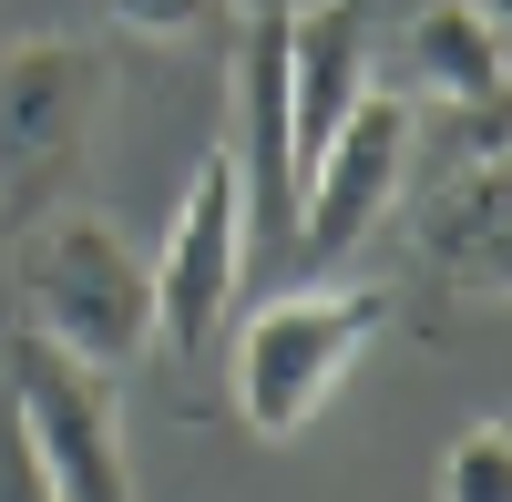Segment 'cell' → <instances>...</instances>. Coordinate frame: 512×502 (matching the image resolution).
Returning a JSON list of instances; mask_svg holds the SVG:
<instances>
[{
  "instance_id": "6da1fadb",
  "label": "cell",
  "mask_w": 512,
  "mask_h": 502,
  "mask_svg": "<svg viewBox=\"0 0 512 502\" xmlns=\"http://www.w3.org/2000/svg\"><path fill=\"white\" fill-rule=\"evenodd\" d=\"M21 328L93 369H134L154 349V287L144 257L103 216H31L21 246Z\"/></svg>"
},
{
  "instance_id": "7a4b0ae2",
  "label": "cell",
  "mask_w": 512,
  "mask_h": 502,
  "mask_svg": "<svg viewBox=\"0 0 512 502\" xmlns=\"http://www.w3.org/2000/svg\"><path fill=\"white\" fill-rule=\"evenodd\" d=\"M113 62L93 41H11L0 52V236H21L103 134Z\"/></svg>"
},
{
  "instance_id": "3957f363",
  "label": "cell",
  "mask_w": 512,
  "mask_h": 502,
  "mask_svg": "<svg viewBox=\"0 0 512 502\" xmlns=\"http://www.w3.org/2000/svg\"><path fill=\"white\" fill-rule=\"evenodd\" d=\"M379 328H390L379 287H297V298H267L246 318V339H236V421L256 441L308 431Z\"/></svg>"
},
{
  "instance_id": "277c9868",
  "label": "cell",
  "mask_w": 512,
  "mask_h": 502,
  "mask_svg": "<svg viewBox=\"0 0 512 502\" xmlns=\"http://www.w3.org/2000/svg\"><path fill=\"white\" fill-rule=\"evenodd\" d=\"M0 410L21 421L31 462L52 472L62 502H134V462H123V410H113V369L72 359L31 328H0Z\"/></svg>"
},
{
  "instance_id": "5b68a950",
  "label": "cell",
  "mask_w": 512,
  "mask_h": 502,
  "mask_svg": "<svg viewBox=\"0 0 512 502\" xmlns=\"http://www.w3.org/2000/svg\"><path fill=\"white\" fill-rule=\"evenodd\" d=\"M236 277H246V216H236V164L226 154H205L195 164V185L175 205V226H164L154 246V349H175V359H205L216 349V328L236 308Z\"/></svg>"
},
{
  "instance_id": "8992f818",
  "label": "cell",
  "mask_w": 512,
  "mask_h": 502,
  "mask_svg": "<svg viewBox=\"0 0 512 502\" xmlns=\"http://www.w3.org/2000/svg\"><path fill=\"white\" fill-rule=\"evenodd\" d=\"M410 134H420V113L400 93H369L338 134L318 144V164L297 175V257H349V246L390 216V195L410 175Z\"/></svg>"
},
{
  "instance_id": "52a82bcc",
  "label": "cell",
  "mask_w": 512,
  "mask_h": 502,
  "mask_svg": "<svg viewBox=\"0 0 512 502\" xmlns=\"http://www.w3.org/2000/svg\"><path fill=\"white\" fill-rule=\"evenodd\" d=\"M369 103V11L359 0H287V134L297 175L318 164V144Z\"/></svg>"
},
{
  "instance_id": "ba28073f",
  "label": "cell",
  "mask_w": 512,
  "mask_h": 502,
  "mask_svg": "<svg viewBox=\"0 0 512 502\" xmlns=\"http://www.w3.org/2000/svg\"><path fill=\"white\" fill-rule=\"evenodd\" d=\"M420 257H431L461 298H502L512 277V226H502V154L472 144V164L431 195V216H420Z\"/></svg>"
},
{
  "instance_id": "9c48e42d",
  "label": "cell",
  "mask_w": 512,
  "mask_h": 502,
  "mask_svg": "<svg viewBox=\"0 0 512 502\" xmlns=\"http://www.w3.org/2000/svg\"><path fill=\"white\" fill-rule=\"evenodd\" d=\"M410 72L431 103H472L492 113L502 103V21L482 0H431V11L410 21Z\"/></svg>"
},
{
  "instance_id": "30bf717a",
  "label": "cell",
  "mask_w": 512,
  "mask_h": 502,
  "mask_svg": "<svg viewBox=\"0 0 512 502\" xmlns=\"http://www.w3.org/2000/svg\"><path fill=\"white\" fill-rule=\"evenodd\" d=\"M441 502H512V431L472 421L441 462Z\"/></svg>"
},
{
  "instance_id": "8fae6325",
  "label": "cell",
  "mask_w": 512,
  "mask_h": 502,
  "mask_svg": "<svg viewBox=\"0 0 512 502\" xmlns=\"http://www.w3.org/2000/svg\"><path fill=\"white\" fill-rule=\"evenodd\" d=\"M226 11H236V0H113V21L144 31V41H205Z\"/></svg>"
},
{
  "instance_id": "7c38bea8",
  "label": "cell",
  "mask_w": 512,
  "mask_h": 502,
  "mask_svg": "<svg viewBox=\"0 0 512 502\" xmlns=\"http://www.w3.org/2000/svg\"><path fill=\"white\" fill-rule=\"evenodd\" d=\"M0 502H62V492H52V472L31 462V441H21L11 410H0Z\"/></svg>"
},
{
  "instance_id": "4fadbf2b",
  "label": "cell",
  "mask_w": 512,
  "mask_h": 502,
  "mask_svg": "<svg viewBox=\"0 0 512 502\" xmlns=\"http://www.w3.org/2000/svg\"><path fill=\"white\" fill-rule=\"evenodd\" d=\"M246 11H287V0H246Z\"/></svg>"
}]
</instances>
